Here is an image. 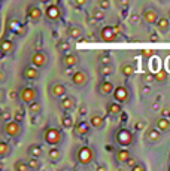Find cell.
<instances>
[{
    "instance_id": "44",
    "label": "cell",
    "mask_w": 170,
    "mask_h": 171,
    "mask_svg": "<svg viewBox=\"0 0 170 171\" xmlns=\"http://www.w3.org/2000/svg\"><path fill=\"white\" fill-rule=\"evenodd\" d=\"M78 113H79L81 116H85V115L88 113V109H87V106H81V107L78 109Z\"/></svg>"
},
{
    "instance_id": "13",
    "label": "cell",
    "mask_w": 170,
    "mask_h": 171,
    "mask_svg": "<svg viewBox=\"0 0 170 171\" xmlns=\"http://www.w3.org/2000/svg\"><path fill=\"white\" fill-rule=\"evenodd\" d=\"M61 107H63L64 110H72V109H75V107H76V100H75V97L66 95L64 98L61 100Z\"/></svg>"
},
{
    "instance_id": "1",
    "label": "cell",
    "mask_w": 170,
    "mask_h": 171,
    "mask_svg": "<svg viewBox=\"0 0 170 171\" xmlns=\"http://www.w3.org/2000/svg\"><path fill=\"white\" fill-rule=\"evenodd\" d=\"M43 138L48 144L51 146H57L63 141V133L58 128H48L43 134Z\"/></svg>"
},
{
    "instance_id": "55",
    "label": "cell",
    "mask_w": 170,
    "mask_h": 171,
    "mask_svg": "<svg viewBox=\"0 0 170 171\" xmlns=\"http://www.w3.org/2000/svg\"><path fill=\"white\" fill-rule=\"evenodd\" d=\"M118 5H123V6H127V5H128V2H127V0H121V2H118Z\"/></svg>"
},
{
    "instance_id": "28",
    "label": "cell",
    "mask_w": 170,
    "mask_h": 171,
    "mask_svg": "<svg viewBox=\"0 0 170 171\" xmlns=\"http://www.w3.org/2000/svg\"><path fill=\"white\" fill-rule=\"evenodd\" d=\"M157 27H158L161 31H167L169 27H170V19H167V18H160L158 22H157Z\"/></svg>"
},
{
    "instance_id": "60",
    "label": "cell",
    "mask_w": 170,
    "mask_h": 171,
    "mask_svg": "<svg viewBox=\"0 0 170 171\" xmlns=\"http://www.w3.org/2000/svg\"><path fill=\"white\" fill-rule=\"evenodd\" d=\"M157 40H158V36H152L151 37V42H157Z\"/></svg>"
},
{
    "instance_id": "42",
    "label": "cell",
    "mask_w": 170,
    "mask_h": 171,
    "mask_svg": "<svg viewBox=\"0 0 170 171\" xmlns=\"http://www.w3.org/2000/svg\"><path fill=\"white\" fill-rule=\"evenodd\" d=\"M100 63H102V66H110V57L109 55H102Z\"/></svg>"
},
{
    "instance_id": "50",
    "label": "cell",
    "mask_w": 170,
    "mask_h": 171,
    "mask_svg": "<svg viewBox=\"0 0 170 171\" xmlns=\"http://www.w3.org/2000/svg\"><path fill=\"white\" fill-rule=\"evenodd\" d=\"M143 127H145V122H142V120L136 122V130H143Z\"/></svg>"
},
{
    "instance_id": "48",
    "label": "cell",
    "mask_w": 170,
    "mask_h": 171,
    "mask_svg": "<svg viewBox=\"0 0 170 171\" xmlns=\"http://www.w3.org/2000/svg\"><path fill=\"white\" fill-rule=\"evenodd\" d=\"M2 119H5V120L11 119V113H9L8 110H3V113H2ZM8 122H9V120H8Z\"/></svg>"
},
{
    "instance_id": "43",
    "label": "cell",
    "mask_w": 170,
    "mask_h": 171,
    "mask_svg": "<svg viewBox=\"0 0 170 171\" xmlns=\"http://www.w3.org/2000/svg\"><path fill=\"white\" fill-rule=\"evenodd\" d=\"M143 79H145V82H152V81H155V75H152V73H146V75L143 76Z\"/></svg>"
},
{
    "instance_id": "5",
    "label": "cell",
    "mask_w": 170,
    "mask_h": 171,
    "mask_svg": "<svg viewBox=\"0 0 170 171\" xmlns=\"http://www.w3.org/2000/svg\"><path fill=\"white\" fill-rule=\"evenodd\" d=\"M113 98L119 104L121 103H127L128 98H130V94H128L127 88L126 86H118V88H115V91H113Z\"/></svg>"
},
{
    "instance_id": "3",
    "label": "cell",
    "mask_w": 170,
    "mask_h": 171,
    "mask_svg": "<svg viewBox=\"0 0 170 171\" xmlns=\"http://www.w3.org/2000/svg\"><path fill=\"white\" fill-rule=\"evenodd\" d=\"M78 161L82 164V165H88V164H91L93 162V159H94V152H93V149L91 147H88V146H84V147H81L79 150H78Z\"/></svg>"
},
{
    "instance_id": "56",
    "label": "cell",
    "mask_w": 170,
    "mask_h": 171,
    "mask_svg": "<svg viewBox=\"0 0 170 171\" xmlns=\"http://www.w3.org/2000/svg\"><path fill=\"white\" fill-rule=\"evenodd\" d=\"M121 120H123V122L127 120V115H126V113H121Z\"/></svg>"
},
{
    "instance_id": "53",
    "label": "cell",
    "mask_w": 170,
    "mask_h": 171,
    "mask_svg": "<svg viewBox=\"0 0 170 171\" xmlns=\"http://www.w3.org/2000/svg\"><path fill=\"white\" fill-rule=\"evenodd\" d=\"M95 171H108V168L105 165H99V167L95 168Z\"/></svg>"
},
{
    "instance_id": "37",
    "label": "cell",
    "mask_w": 170,
    "mask_h": 171,
    "mask_svg": "<svg viewBox=\"0 0 170 171\" xmlns=\"http://www.w3.org/2000/svg\"><path fill=\"white\" fill-rule=\"evenodd\" d=\"M93 18H94L95 21H100V19L105 18V12H103L102 9H94V11H93Z\"/></svg>"
},
{
    "instance_id": "41",
    "label": "cell",
    "mask_w": 170,
    "mask_h": 171,
    "mask_svg": "<svg viewBox=\"0 0 170 171\" xmlns=\"http://www.w3.org/2000/svg\"><path fill=\"white\" fill-rule=\"evenodd\" d=\"M128 21H130L131 24H139V21H140V16H139L137 14H131V15L128 16Z\"/></svg>"
},
{
    "instance_id": "63",
    "label": "cell",
    "mask_w": 170,
    "mask_h": 171,
    "mask_svg": "<svg viewBox=\"0 0 170 171\" xmlns=\"http://www.w3.org/2000/svg\"><path fill=\"white\" fill-rule=\"evenodd\" d=\"M169 19H170V14H169Z\"/></svg>"
},
{
    "instance_id": "34",
    "label": "cell",
    "mask_w": 170,
    "mask_h": 171,
    "mask_svg": "<svg viewBox=\"0 0 170 171\" xmlns=\"http://www.w3.org/2000/svg\"><path fill=\"white\" fill-rule=\"evenodd\" d=\"M61 124H63L64 128H72V127H73V118H72V116H67V115L63 116Z\"/></svg>"
},
{
    "instance_id": "23",
    "label": "cell",
    "mask_w": 170,
    "mask_h": 171,
    "mask_svg": "<svg viewBox=\"0 0 170 171\" xmlns=\"http://www.w3.org/2000/svg\"><path fill=\"white\" fill-rule=\"evenodd\" d=\"M157 130H160V131H169L170 130V120L167 118H160L157 120Z\"/></svg>"
},
{
    "instance_id": "15",
    "label": "cell",
    "mask_w": 170,
    "mask_h": 171,
    "mask_svg": "<svg viewBox=\"0 0 170 171\" xmlns=\"http://www.w3.org/2000/svg\"><path fill=\"white\" fill-rule=\"evenodd\" d=\"M75 130H76V134L78 135H87L90 133V122L79 120L78 124H76V127H75Z\"/></svg>"
},
{
    "instance_id": "49",
    "label": "cell",
    "mask_w": 170,
    "mask_h": 171,
    "mask_svg": "<svg viewBox=\"0 0 170 171\" xmlns=\"http://www.w3.org/2000/svg\"><path fill=\"white\" fill-rule=\"evenodd\" d=\"M127 165H128V167H131V168H134V167L137 165V164H136V159H134V158H130V159H128V162H127Z\"/></svg>"
},
{
    "instance_id": "17",
    "label": "cell",
    "mask_w": 170,
    "mask_h": 171,
    "mask_svg": "<svg viewBox=\"0 0 170 171\" xmlns=\"http://www.w3.org/2000/svg\"><path fill=\"white\" fill-rule=\"evenodd\" d=\"M0 48H2V52H3V54H12L14 49H15V45H14L12 40L3 39V40H2V45H0Z\"/></svg>"
},
{
    "instance_id": "14",
    "label": "cell",
    "mask_w": 170,
    "mask_h": 171,
    "mask_svg": "<svg viewBox=\"0 0 170 171\" xmlns=\"http://www.w3.org/2000/svg\"><path fill=\"white\" fill-rule=\"evenodd\" d=\"M78 63H79V58H78V55H76V54H67V55L63 58V64H64L67 68L75 67Z\"/></svg>"
},
{
    "instance_id": "54",
    "label": "cell",
    "mask_w": 170,
    "mask_h": 171,
    "mask_svg": "<svg viewBox=\"0 0 170 171\" xmlns=\"http://www.w3.org/2000/svg\"><path fill=\"white\" fill-rule=\"evenodd\" d=\"M152 54H154L152 51H145V52H143V55H145V57H151Z\"/></svg>"
},
{
    "instance_id": "46",
    "label": "cell",
    "mask_w": 170,
    "mask_h": 171,
    "mask_svg": "<svg viewBox=\"0 0 170 171\" xmlns=\"http://www.w3.org/2000/svg\"><path fill=\"white\" fill-rule=\"evenodd\" d=\"M169 113H170V107H164V109H161V115H163V118H167V119H169Z\"/></svg>"
},
{
    "instance_id": "4",
    "label": "cell",
    "mask_w": 170,
    "mask_h": 171,
    "mask_svg": "<svg viewBox=\"0 0 170 171\" xmlns=\"http://www.w3.org/2000/svg\"><path fill=\"white\" fill-rule=\"evenodd\" d=\"M36 97H37V91L34 88H30V86H26L19 91V98L22 103H27V104H32L36 101Z\"/></svg>"
},
{
    "instance_id": "26",
    "label": "cell",
    "mask_w": 170,
    "mask_h": 171,
    "mask_svg": "<svg viewBox=\"0 0 170 171\" xmlns=\"http://www.w3.org/2000/svg\"><path fill=\"white\" fill-rule=\"evenodd\" d=\"M12 152V146L6 141H0V155L2 156H8Z\"/></svg>"
},
{
    "instance_id": "31",
    "label": "cell",
    "mask_w": 170,
    "mask_h": 171,
    "mask_svg": "<svg viewBox=\"0 0 170 171\" xmlns=\"http://www.w3.org/2000/svg\"><path fill=\"white\" fill-rule=\"evenodd\" d=\"M166 79H167V71L166 70H158L155 73V82L163 83V82H166Z\"/></svg>"
},
{
    "instance_id": "52",
    "label": "cell",
    "mask_w": 170,
    "mask_h": 171,
    "mask_svg": "<svg viewBox=\"0 0 170 171\" xmlns=\"http://www.w3.org/2000/svg\"><path fill=\"white\" fill-rule=\"evenodd\" d=\"M133 171H145V167H143V165H139V164H137V165H136V167L133 168Z\"/></svg>"
},
{
    "instance_id": "58",
    "label": "cell",
    "mask_w": 170,
    "mask_h": 171,
    "mask_svg": "<svg viewBox=\"0 0 170 171\" xmlns=\"http://www.w3.org/2000/svg\"><path fill=\"white\" fill-rule=\"evenodd\" d=\"M142 91H143V92H145V94H148V92H149V91H151V88H149V86H145V88H143V89H142Z\"/></svg>"
},
{
    "instance_id": "8",
    "label": "cell",
    "mask_w": 170,
    "mask_h": 171,
    "mask_svg": "<svg viewBox=\"0 0 170 171\" xmlns=\"http://www.w3.org/2000/svg\"><path fill=\"white\" fill-rule=\"evenodd\" d=\"M32 63H33V67H36V68L45 67L48 64V55L45 52H36L32 57Z\"/></svg>"
},
{
    "instance_id": "21",
    "label": "cell",
    "mask_w": 170,
    "mask_h": 171,
    "mask_svg": "<svg viewBox=\"0 0 170 171\" xmlns=\"http://www.w3.org/2000/svg\"><path fill=\"white\" fill-rule=\"evenodd\" d=\"M48 159H49L51 162H57V161H60V159H61V152H60V149L52 147V149L48 150Z\"/></svg>"
},
{
    "instance_id": "40",
    "label": "cell",
    "mask_w": 170,
    "mask_h": 171,
    "mask_svg": "<svg viewBox=\"0 0 170 171\" xmlns=\"http://www.w3.org/2000/svg\"><path fill=\"white\" fill-rule=\"evenodd\" d=\"M99 6H100L102 11H103V9H109V8H110V2H109V0H100V2H99Z\"/></svg>"
},
{
    "instance_id": "24",
    "label": "cell",
    "mask_w": 170,
    "mask_h": 171,
    "mask_svg": "<svg viewBox=\"0 0 170 171\" xmlns=\"http://www.w3.org/2000/svg\"><path fill=\"white\" fill-rule=\"evenodd\" d=\"M130 158H131V153H130L128 150H126V149L119 150V152L116 153V161H118V162H128Z\"/></svg>"
},
{
    "instance_id": "61",
    "label": "cell",
    "mask_w": 170,
    "mask_h": 171,
    "mask_svg": "<svg viewBox=\"0 0 170 171\" xmlns=\"http://www.w3.org/2000/svg\"><path fill=\"white\" fill-rule=\"evenodd\" d=\"M66 75H69V76L72 75V68H67V71H66ZM72 76H73V75H72Z\"/></svg>"
},
{
    "instance_id": "25",
    "label": "cell",
    "mask_w": 170,
    "mask_h": 171,
    "mask_svg": "<svg viewBox=\"0 0 170 171\" xmlns=\"http://www.w3.org/2000/svg\"><path fill=\"white\" fill-rule=\"evenodd\" d=\"M160 138H161V131H160V130L151 128V130L148 131V140H149V141L155 143V141H158Z\"/></svg>"
},
{
    "instance_id": "6",
    "label": "cell",
    "mask_w": 170,
    "mask_h": 171,
    "mask_svg": "<svg viewBox=\"0 0 170 171\" xmlns=\"http://www.w3.org/2000/svg\"><path fill=\"white\" fill-rule=\"evenodd\" d=\"M21 125L18 124L16 120H9L6 122V125H5V133L9 135V137H18L21 134Z\"/></svg>"
},
{
    "instance_id": "45",
    "label": "cell",
    "mask_w": 170,
    "mask_h": 171,
    "mask_svg": "<svg viewBox=\"0 0 170 171\" xmlns=\"http://www.w3.org/2000/svg\"><path fill=\"white\" fill-rule=\"evenodd\" d=\"M73 5L81 8V6H85L87 5V0H73Z\"/></svg>"
},
{
    "instance_id": "18",
    "label": "cell",
    "mask_w": 170,
    "mask_h": 171,
    "mask_svg": "<svg viewBox=\"0 0 170 171\" xmlns=\"http://www.w3.org/2000/svg\"><path fill=\"white\" fill-rule=\"evenodd\" d=\"M90 125L94 127V128H97V130H100L105 125V119L102 116H99V115H93L91 119H90Z\"/></svg>"
},
{
    "instance_id": "38",
    "label": "cell",
    "mask_w": 170,
    "mask_h": 171,
    "mask_svg": "<svg viewBox=\"0 0 170 171\" xmlns=\"http://www.w3.org/2000/svg\"><path fill=\"white\" fill-rule=\"evenodd\" d=\"M57 48H58V51H61V52H67L69 48H70V45H69L67 42H60V43L57 45Z\"/></svg>"
},
{
    "instance_id": "47",
    "label": "cell",
    "mask_w": 170,
    "mask_h": 171,
    "mask_svg": "<svg viewBox=\"0 0 170 171\" xmlns=\"http://www.w3.org/2000/svg\"><path fill=\"white\" fill-rule=\"evenodd\" d=\"M123 26H121V24H116V26L113 27V31H115V34H118V33H123Z\"/></svg>"
},
{
    "instance_id": "62",
    "label": "cell",
    "mask_w": 170,
    "mask_h": 171,
    "mask_svg": "<svg viewBox=\"0 0 170 171\" xmlns=\"http://www.w3.org/2000/svg\"><path fill=\"white\" fill-rule=\"evenodd\" d=\"M169 120H170V113H169Z\"/></svg>"
},
{
    "instance_id": "29",
    "label": "cell",
    "mask_w": 170,
    "mask_h": 171,
    "mask_svg": "<svg viewBox=\"0 0 170 171\" xmlns=\"http://www.w3.org/2000/svg\"><path fill=\"white\" fill-rule=\"evenodd\" d=\"M14 168H15V171H30L29 162H24V161H16Z\"/></svg>"
},
{
    "instance_id": "11",
    "label": "cell",
    "mask_w": 170,
    "mask_h": 171,
    "mask_svg": "<svg viewBox=\"0 0 170 171\" xmlns=\"http://www.w3.org/2000/svg\"><path fill=\"white\" fill-rule=\"evenodd\" d=\"M100 36H102V40H105V42H113L116 39L113 27H103L100 31Z\"/></svg>"
},
{
    "instance_id": "2",
    "label": "cell",
    "mask_w": 170,
    "mask_h": 171,
    "mask_svg": "<svg viewBox=\"0 0 170 171\" xmlns=\"http://www.w3.org/2000/svg\"><path fill=\"white\" fill-rule=\"evenodd\" d=\"M115 138H116V143H119L121 146H124V147H127V146H131L133 141H134V135H133V133H131L130 130H127V128H121V130H118Z\"/></svg>"
},
{
    "instance_id": "59",
    "label": "cell",
    "mask_w": 170,
    "mask_h": 171,
    "mask_svg": "<svg viewBox=\"0 0 170 171\" xmlns=\"http://www.w3.org/2000/svg\"><path fill=\"white\" fill-rule=\"evenodd\" d=\"M0 81H2V82L5 81V73H3V71H2V73H0Z\"/></svg>"
},
{
    "instance_id": "36",
    "label": "cell",
    "mask_w": 170,
    "mask_h": 171,
    "mask_svg": "<svg viewBox=\"0 0 170 171\" xmlns=\"http://www.w3.org/2000/svg\"><path fill=\"white\" fill-rule=\"evenodd\" d=\"M29 167H30V170H39L40 168V161L37 158H30L29 159Z\"/></svg>"
},
{
    "instance_id": "39",
    "label": "cell",
    "mask_w": 170,
    "mask_h": 171,
    "mask_svg": "<svg viewBox=\"0 0 170 171\" xmlns=\"http://www.w3.org/2000/svg\"><path fill=\"white\" fill-rule=\"evenodd\" d=\"M14 119L19 124V122H22V120H24V113H22L21 110H16V112L14 113Z\"/></svg>"
},
{
    "instance_id": "32",
    "label": "cell",
    "mask_w": 170,
    "mask_h": 171,
    "mask_svg": "<svg viewBox=\"0 0 170 171\" xmlns=\"http://www.w3.org/2000/svg\"><path fill=\"white\" fill-rule=\"evenodd\" d=\"M121 71H123L124 76H131L134 73V67L131 64H124L123 67H121Z\"/></svg>"
},
{
    "instance_id": "20",
    "label": "cell",
    "mask_w": 170,
    "mask_h": 171,
    "mask_svg": "<svg viewBox=\"0 0 170 171\" xmlns=\"http://www.w3.org/2000/svg\"><path fill=\"white\" fill-rule=\"evenodd\" d=\"M29 18L32 21H39L42 18V11L37 8V6H32L29 8Z\"/></svg>"
},
{
    "instance_id": "16",
    "label": "cell",
    "mask_w": 170,
    "mask_h": 171,
    "mask_svg": "<svg viewBox=\"0 0 170 171\" xmlns=\"http://www.w3.org/2000/svg\"><path fill=\"white\" fill-rule=\"evenodd\" d=\"M51 94L54 95V97H66V86L63 85V83H54L52 86H51Z\"/></svg>"
},
{
    "instance_id": "30",
    "label": "cell",
    "mask_w": 170,
    "mask_h": 171,
    "mask_svg": "<svg viewBox=\"0 0 170 171\" xmlns=\"http://www.w3.org/2000/svg\"><path fill=\"white\" fill-rule=\"evenodd\" d=\"M29 110H30V113H32L33 116H34V115H39V113L42 112V104H40L39 101H34V103L30 104Z\"/></svg>"
},
{
    "instance_id": "35",
    "label": "cell",
    "mask_w": 170,
    "mask_h": 171,
    "mask_svg": "<svg viewBox=\"0 0 170 171\" xmlns=\"http://www.w3.org/2000/svg\"><path fill=\"white\" fill-rule=\"evenodd\" d=\"M100 73H102V75L103 76H109V75H112V73H113V67L112 66H100Z\"/></svg>"
},
{
    "instance_id": "12",
    "label": "cell",
    "mask_w": 170,
    "mask_h": 171,
    "mask_svg": "<svg viewBox=\"0 0 170 171\" xmlns=\"http://www.w3.org/2000/svg\"><path fill=\"white\" fill-rule=\"evenodd\" d=\"M143 19L146 21L148 24H157L158 22V12L154 11V9H146L143 14Z\"/></svg>"
},
{
    "instance_id": "27",
    "label": "cell",
    "mask_w": 170,
    "mask_h": 171,
    "mask_svg": "<svg viewBox=\"0 0 170 171\" xmlns=\"http://www.w3.org/2000/svg\"><path fill=\"white\" fill-rule=\"evenodd\" d=\"M29 155L32 158H39L42 155V147H40V146H37V144H32L30 147H29Z\"/></svg>"
},
{
    "instance_id": "51",
    "label": "cell",
    "mask_w": 170,
    "mask_h": 171,
    "mask_svg": "<svg viewBox=\"0 0 170 171\" xmlns=\"http://www.w3.org/2000/svg\"><path fill=\"white\" fill-rule=\"evenodd\" d=\"M18 95H19V94H18L16 91H11V92H9V98H11V100H15Z\"/></svg>"
},
{
    "instance_id": "33",
    "label": "cell",
    "mask_w": 170,
    "mask_h": 171,
    "mask_svg": "<svg viewBox=\"0 0 170 171\" xmlns=\"http://www.w3.org/2000/svg\"><path fill=\"white\" fill-rule=\"evenodd\" d=\"M108 110H109L110 115H119L121 113V106H119V103H110Z\"/></svg>"
},
{
    "instance_id": "19",
    "label": "cell",
    "mask_w": 170,
    "mask_h": 171,
    "mask_svg": "<svg viewBox=\"0 0 170 171\" xmlns=\"http://www.w3.org/2000/svg\"><path fill=\"white\" fill-rule=\"evenodd\" d=\"M99 91H100L103 95H109V94H113L115 88H113V83H112V82H108V81H105V82H102V83H100V88H99Z\"/></svg>"
},
{
    "instance_id": "64",
    "label": "cell",
    "mask_w": 170,
    "mask_h": 171,
    "mask_svg": "<svg viewBox=\"0 0 170 171\" xmlns=\"http://www.w3.org/2000/svg\"><path fill=\"white\" fill-rule=\"evenodd\" d=\"M64 171H67V170H64Z\"/></svg>"
},
{
    "instance_id": "57",
    "label": "cell",
    "mask_w": 170,
    "mask_h": 171,
    "mask_svg": "<svg viewBox=\"0 0 170 171\" xmlns=\"http://www.w3.org/2000/svg\"><path fill=\"white\" fill-rule=\"evenodd\" d=\"M152 109H154V110H160V104H158V103H154V104H152Z\"/></svg>"
},
{
    "instance_id": "22",
    "label": "cell",
    "mask_w": 170,
    "mask_h": 171,
    "mask_svg": "<svg viewBox=\"0 0 170 171\" xmlns=\"http://www.w3.org/2000/svg\"><path fill=\"white\" fill-rule=\"evenodd\" d=\"M69 36L72 39H81L82 37V28L78 26H70L69 27Z\"/></svg>"
},
{
    "instance_id": "7",
    "label": "cell",
    "mask_w": 170,
    "mask_h": 171,
    "mask_svg": "<svg viewBox=\"0 0 170 171\" xmlns=\"http://www.w3.org/2000/svg\"><path fill=\"white\" fill-rule=\"evenodd\" d=\"M88 81H90V78H88V75L85 71H75L73 73V76H72V82H73L76 86H85L87 83H88Z\"/></svg>"
},
{
    "instance_id": "10",
    "label": "cell",
    "mask_w": 170,
    "mask_h": 171,
    "mask_svg": "<svg viewBox=\"0 0 170 171\" xmlns=\"http://www.w3.org/2000/svg\"><path fill=\"white\" fill-rule=\"evenodd\" d=\"M22 75H24V78L26 79H29V81H36V79H39V76H40V71L36 68V67H26L22 70Z\"/></svg>"
},
{
    "instance_id": "9",
    "label": "cell",
    "mask_w": 170,
    "mask_h": 171,
    "mask_svg": "<svg viewBox=\"0 0 170 171\" xmlns=\"http://www.w3.org/2000/svg\"><path fill=\"white\" fill-rule=\"evenodd\" d=\"M45 14H46L48 19H52V21H55V19H58L61 16V11H60V8L57 5H49V6L46 8Z\"/></svg>"
}]
</instances>
